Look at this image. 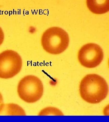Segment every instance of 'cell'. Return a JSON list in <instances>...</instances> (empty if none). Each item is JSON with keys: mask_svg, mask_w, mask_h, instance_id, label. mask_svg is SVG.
<instances>
[{"mask_svg": "<svg viewBox=\"0 0 109 122\" xmlns=\"http://www.w3.org/2000/svg\"><path fill=\"white\" fill-rule=\"evenodd\" d=\"M79 91L81 97L90 104H98L105 100L108 94L105 80L96 74H88L80 81Z\"/></svg>", "mask_w": 109, "mask_h": 122, "instance_id": "1", "label": "cell"}, {"mask_svg": "<svg viewBox=\"0 0 109 122\" xmlns=\"http://www.w3.org/2000/svg\"><path fill=\"white\" fill-rule=\"evenodd\" d=\"M68 33L61 28L53 27L45 31L41 43L44 49L52 54H59L64 52L69 44Z\"/></svg>", "mask_w": 109, "mask_h": 122, "instance_id": "2", "label": "cell"}, {"mask_svg": "<svg viewBox=\"0 0 109 122\" xmlns=\"http://www.w3.org/2000/svg\"><path fill=\"white\" fill-rule=\"evenodd\" d=\"M17 93L20 98L24 101L28 103H35L43 96V83L35 76H26L18 83Z\"/></svg>", "mask_w": 109, "mask_h": 122, "instance_id": "3", "label": "cell"}, {"mask_svg": "<svg viewBox=\"0 0 109 122\" xmlns=\"http://www.w3.org/2000/svg\"><path fill=\"white\" fill-rule=\"evenodd\" d=\"M22 61L21 56L15 51L6 50L0 53V78H12L22 69Z\"/></svg>", "mask_w": 109, "mask_h": 122, "instance_id": "4", "label": "cell"}, {"mask_svg": "<svg viewBox=\"0 0 109 122\" xmlns=\"http://www.w3.org/2000/svg\"><path fill=\"white\" fill-rule=\"evenodd\" d=\"M79 61L83 66L92 68L98 66L104 58V52L96 44H87L81 48L78 54Z\"/></svg>", "mask_w": 109, "mask_h": 122, "instance_id": "5", "label": "cell"}, {"mask_svg": "<svg viewBox=\"0 0 109 122\" xmlns=\"http://www.w3.org/2000/svg\"><path fill=\"white\" fill-rule=\"evenodd\" d=\"M89 10L93 13L100 15L109 11V0H86Z\"/></svg>", "mask_w": 109, "mask_h": 122, "instance_id": "6", "label": "cell"}, {"mask_svg": "<svg viewBox=\"0 0 109 122\" xmlns=\"http://www.w3.org/2000/svg\"><path fill=\"white\" fill-rule=\"evenodd\" d=\"M5 105L4 103L3 96L0 92V115H2L4 110Z\"/></svg>", "mask_w": 109, "mask_h": 122, "instance_id": "7", "label": "cell"}, {"mask_svg": "<svg viewBox=\"0 0 109 122\" xmlns=\"http://www.w3.org/2000/svg\"><path fill=\"white\" fill-rule=\"evenodd\" d=\"M4 40V32L0 27V46L3 43Z\"/></svg>", "mask_w": 109, "mask_h": 122, "instance_id": "8", "label": "cell"}]
</instances>
